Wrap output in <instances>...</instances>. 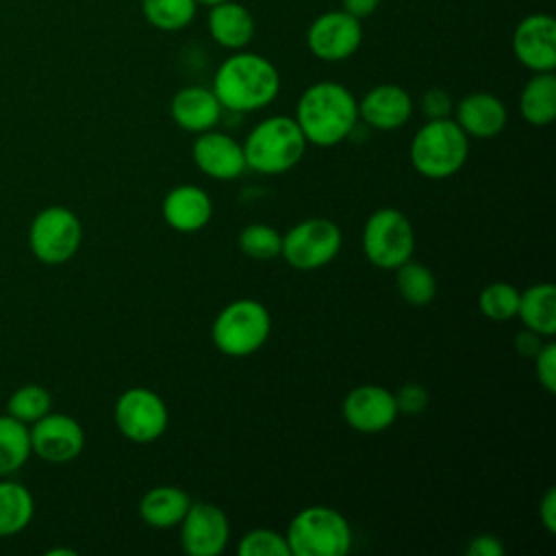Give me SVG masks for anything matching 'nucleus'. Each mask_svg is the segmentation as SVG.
<instances>
[{"label":"nucleus","instance_id":"29","mask_svg":"<svg viewBox=\"0 0 556 556\" xmlns=\"http://www.w3.org/2000/svg\"><path fill=\"white\" fill-rule=\"evenodd\" d=\"M237 245L254 261H271L280 256L282 235L269 224H250L239 232Z\"/></svg>","mask_w":556,"mask_h":556},{"label":"nucleus","instance_id":"3","mask_svg":"<svg viewBox=\"0 0 556 556\" xmlns=\"http://www.w3.org/2000/svg\"><path fill=\"white\" fill-rule=\"evenodd\" d=\"M306 150L298 122L289 115H271L258 122L243 141L245 167L258 174H282L295 167Z\"/></svg>","mask_w":556,"mask_h":556},{"label":"nucleus","instance_id":"41","mask_svg":"<svg viewBox=\"0 0 556 556\" xmlns=\"http://www.w3.org/2000/svg\"><path fill=\"white\" fill-rule=\"evenodd\" d=\"M198 4H204V7H213V4H219V2H226V0H195Z\"/></svg>","mask_w":556,"mask_h":556},{"label":"nucleus","instance_id":"16","mask_svg":"<svg viewBox=\"0 0 556 556\" xmlns=\"http://www.w3.org/2000/svg\"><path fill=\"white\" fill-rule=\"evenodd\" d=\"M191 156L198 169L215 180H235L245 169L243 146L230 135L213 128L198 132Z\"/></svg>","mask_w":556,"mask_h":556},{"label":"nucleus","instance_id":"6","mask_svg":"<svg viewBox=\"0 0 556 556\" xmlns=\"http://www.w3.org/2000/svg\"><path fill=\"white\" fill-rule=\"evenodd\" d=\"M291 556H343L352 547L348 519L328 506L302 508L287 528Z\"/></svg>","mask_w":556,"mask_h":556},{"label":"nucleus","instance_id":"24","mask_svg":"<svg viewBox=\"0 0 556 556\" xmlns=\"http://www.w3.org/2000/svg\"><path fill=\"white\" fill-rule=\"evenodd\" d=\"M521 117L530 126H549L556 119V76L554 72H534L519 96Z\"/></svg>","mask_w":556,"mask_h":556},{"label":"nucleus","instance_id":"40","mask_svg":"<svg viewBox=\"0 0 556 556\" xmlns=\"http://www.w3.org/2000/svg\"><path fill=\"white\" fill-rule=\"evenodd\" d=\"M59 554H65V556H74L76 552L74 549H50L48 556H59Z\"/></svg>","mask_w":556,"mask_h":556},{"label":"nucleus","instance_id":"37","mask_svg":"<svg viewBox=\"0 0 556 556\" xmlns=\"http://www.w3.org/2000/svg\"><path fill=\"white\" fill-rule=\"evenodd\" d=\"M539 519L549 534L556 532V489L549 486L539 504Z\"/></svg>","mask_w":556,"mask_h":556},{"label":"nucleus","instance_id":"13","mask_svg":"<svg viewBox=\"0 0 556 556\" xmlns=\"http://www.w3.org/2000/svg\"><path fill=\"white\" fill-rule=\"evenodd\" d=\"M515 59L534 72H554L556 67V20L547 13H530L521 17L513 30Z\"/></svg>","mask_w":556,"mask_h":556},{"label":"nucleus","instance_id":"9","mask_svg":"<svg viewBox=\"0 0 556 556\" xmlns=\"http://www.w3.org/2000/svg\"><path fill=\"white\" fill-rule=\"evenodd\" d=\"M80 239L83 226L65 206H48L39 211L28 230L30 250L46 265L70 261L78 252Z\"/></svg>","mask_w":556,"mask_h":556},{"label":"nucleus","instance_id":"32","mask_svg":"<svg viewBox=\"0 0 556 556\" xmlns=\"http://www.w3.org/2000/svg\"><path fill=\"white\" fill-rule=\"evenodd\" d=\"M239 556H291L287 536L269 530V528H256L250 530L237 545Z\"/></svg>","mask_w":556,"mask_h":556},{"label":"nucleus","instance_id":"38","mask_svg":"<svg viewBox=\"0 0 556 556\" xmlns=\"http://www.w3.org/2000/svg\"><path fill=\"white\" fill-rule=\"evenodd\" d=\"M541 345H543V337L532 332V330H528V328L517 332V337H515V348L523 356H534Z\"/></svg>","mask_w":556,"mask_h":556},{"label":"nucleus","instance_id":"26","mask_svg":"<svg viewBox=\"0 0 556 556\" xmlns=\"http://www.w3.org/2000/svg\"><path fill=\"white\" fill-rule=\"evenodd\" d=\"M30 454L28 426L11 415H0V478L15 473Z\"/></svg>","mask_w":556,"mask_h":556},{"label":"nucleus","instance_id":"31","mask_svg":"<svg viewBox=\"0 0 556 556\" xmlns=\"http://www.w3.org/2000/svg\"><path fill=\"white\" fill-rule=\"evenodd\" d=\"M519 289L508 282H491L478 295V308L486 319L508 321L517 317Z\"/></svg>","mask_w":556,"mask_h":556},{"label":"nucleus","instance_id":"7","mask_svg":"<svg viewBox=\"0 0 556 556\" xmlns=\"http://www.w3.org/2000/svg\"><path fill=\"white\" fill-rule=\"evenodd\" d=\"M363 252L380 269H395L415 252V230L404 213L384 206L374 211L363 228Z\"/></svg>","mask_w":556,"mask_h":556},{"label":"nucleus","instance_id":"30","mask_svg":"<svg viewBox=\"0 0 556 556\" xmlns=\"http://www.w3.org/2000/svg\"><path fill=\"white\" fill-rule=\"evenodd\" d=\"M52 408V395L48 389L39 384H24L20 387L7 402V410L22 424H35Z\"/></svg>","mask_w":556,"mask_h":556},{"label":"nucleus","instance_id":"19","mask_svg":"<svg viewBox=\"0 0 556 556\" xmlns=\"http://www.w3.org/2000/svg\"><path fill=\"white\" fill-rule=\"evenodd\" d=\"M161 211L169 228L178 232H198L208 224L213 215V202L202 187L178 185L167 191Z\"/></svg>","mask_w":556,"mask_h":556},{"label":"nucleus","instance_id":"21","mask_svg":"<svg viewBox=\"0 0 556 556\" xmlns=\"http://www.w3.org/2000/svg\"><path fill=\"white\" fill-rule=\"evenodd\" d=\"M222 111L224 109L213 89L202 85L178 89L169 102L172 119L187 132H204L215 128Z\"/></svg>","mask_w":556,"mask_h":556},{"label":"nucleus","instance_id":"2","mask_svg":"<svg viewBox=\"0 0 556 556\" xmlns=\"http://www.w3.org/2000/svg\"><path fill=\"white\" fill-rule=\"evenodd\" d=\"M293 119L298 122L306 143L332 148L348 139L358 122L356 98L341 83H313L302 91Z\"/></svg>","mask_w":556,"mask_h":556},{"label":"nucleus","instance_id":"10","mask_svg":"<svg viewBox=\"0 0 556 556\" xmlns=\"http://www.w3.org/2000/svg\"><path fill=\"white\" fill-rule=\"evenodd\" d=\"M113 419L122 437L132 443H152L167 428V406L163 397L146 387L124 391L113 408Z\"/></svg>","mask_w":556,"mask_h":556},{"label":"nucleus","instance_id":"4","mask_svg":"<svg viewBox=\"0 0 556 556\" xmlns=\"http://www.w3.org/2000/svg\"><path fill=\"white\" fill-rule=\"evenodd\" d=\"M408 156L421 176L443 180L465 165L469 156V137L452 117L428 119L415 132Z\"/></svg>","mask_w":556,"mask_h":556},{"label":"nucleus","instance_id":"11","mask_svg":"<svg viewBox=\"0 0 556 556\" xmlns=\"http://www.w3.org/2000/svg\"><path fill=\"white\" fill-rule=\"evenodd\" d=\"M363 43L361 20L332 9L317 15L306 28V48L311 54L326 63H339L350 59Z\"/></svg>","mask_w":556,"mask_h":556},{"label":"nucleus","instance_id":"28","mask_svg":"<svg viewBox=\"0 0 556 556\" xmlns=\"http://www.w3.org/2000/svg\"><path fill=\"white\" fill-rule=\"evenodd\" d=\"M395 287H397L402 300H406L413 306H426L437 295L434 274L426 265H421L413 258H408L406 263L395 267Z\"/></svg>","mask_w":556,"mask_h":556},{"label":"nucleus","instance_id":"25","mask_svg":"<svg viewBox=\"0 0 556 556\" xmlns=\"http://www.w3.org/2000/svg\"><path fill=\"white\" fill-rule=\"evenodd\" d=\"M35 513L33 495L20 482H0V536H11L24 530Z\"/></svg>","mask_w":556,"mask_h":556},{"label":"nucleus","instance_id":"20","mask_svg":"<svg viewBox=\"0 0 556 556\" xmlns=\"http://www.w3.org/2000/svg\"><path fill=\"white\" fill-rule=\"evenodd\" d=\"M206 28L211 39L230 52L245 50L250 41L254 39V17L250 9L237 0H226L219 4L208 7V17H206Z\"/></svg>","mask_w":556,"mask_h":556},{"label":"nucleus","instance_id":"35","mask_svg":"<svg viewBox=\"0 0 556 556\" xmlns=\"http://www.w3.org/2000/svg\"><path fill=\"white\" fill-rule=\"evenodd\" d=\"M421 111L428 119H441L450 117L454 111L452 96L443 87H430L421 96Z\"/></svg>","mask_w":556,"mask_h":556},{"label":"nucleus","instance_id":"15","mask_svg":"<svg viewBox=\"0 0 556 556\" xmlns=\"http://www.w3.org/2000/svg\"><path fill=\"white\" fill-rule=\"evenodd\" d=\"M341 415L350 428L374 434L387 430L400 413L389 389L378 384H361L343 397Z\"/></svg>","mask_w":556,"mask_h":556},{"label":"nucleus","instance_id":"36","mask_svg":"<svg viewBox=\"0 0 556 556\" xmlns=\"http://www.w3.org/2000/svg\"><path fill=\"white\" fill-rule=\"evenodd\" d=\"M469 556H502L504 545L495 534H478L467 545Z\"/></svg>","mask_w":556,"mask_h":556},{"label":"nucleus","instance_id":"12","mask_svg":"<svg viewBox=\"0 0 556 556\" xmlns=\"http://www.w3.org/2000/svg\"><path fill=\"white\" fill-rule=\"evenodd\" d=\"M180 526V545L189 556H219L230 539L226 513L211 502H191Z\"/></svg>","mask_w":556,"mask_h":556},{"label":"nucleus","instance_id":"17","mask_svg":"<svg viewBox=\"0 0 556 556\" xmlns=\"http://www.w3.org/2000/svg\"><path fill=\"white\" fill-rule=\"evenodd\" d=\"M358 119L376 130H395L404 126L413 115L410 93L393 83L371 87L361 100H356Z\"/></svg>","mask_w":556,"mask_h":556},{"label":"nucleus","instance_id":"39","mask_svg":"<svg viewBox=\"0 0 556 556\" xmlns=\"http://www.w3.org/2000/svg\"><path fill=\"white\" fill-rule=\"evenodd\" d=\"M380 2H382V0H341V9H343L345 13L358 17V20H363V17L374 15V13L378 11Z\"/></svg>","mask_w":556,"mask_h":556},{"label":"nucleus","instance_id":"34","mask_svg":"<svg viewBox=\"0 0 556 556\" xmlns=\"http://www.w3.org/2000/svg\"><path fill=\"white\" fill-rule=\"evenodd\" d=\"M395 397V406L397 413L402 415H419L426 406H428V391L426 387L417 384V382H406L397 389V393H393Z\"/></svg>","mask_w":556,"mask_h":556},{"label":"nucleus","instance_id":"14","mask_svg":"<svg viewBox=\"0 0 556 556\" xmlns=\"http://www.w3.org/2000/svg\"><path fill=\"white\" fill-rule=\"evenodd\" d=\"M28 428L30 450L48 463H70L85 447L80 424L65 413H48Z\"/></svg>","mask_w":556,"mask_h":556},{"label":"nucleus","instance_id":"33","mask_svg":"<svg viewBox=\"0 0 556 556\" xmlns=\"http://www.w3.org/2000/svg\"><path fill=\"white\" fill-rule=\"evenodd\" d=\"M534 371L547 393H556V343L547 341L534 354Z\"/></svg>","mask_w":556,"mask_h":556},{"label":"nucleus","instance_id":"5","mask_svg":"<svg viewBox=\"0 0 556 556\" xmlns=\"http://www.w3.org/2000/svg\"><path fill=\"white\" fill-rule=\"evenodd\" d=\"M271 330L269 311L252 298L226 304L211 328L213 345L232 358H243L258 352Z\"/></svg>","mask_w":556,"mask_h":556},{"label":"nucleus","instance_id":"18","mask_svg":"<svg viewBox=\"0 0 556 556\" xmlns=\"http://www.w3.org/2000/svg\"><path fill=\"white\" fill-rule=\"evenodd\" d=\"M454 122L463 128L467 137L491 139L500 135L508 122V111L504 102L486 91L467 93L454 106Z\"/></svg>","mask_w":556,"mask_h":556},{"label":"nucleus","instance_id":"8","mask_svg":"<svg viewBox=\"0 0 556 556\" xmlns=\"http://www.w3.org/2000/svg\"><path fill=\"white\" fill-rule=\"evenodd\" d=\"M341 250V228L326 217H308L282 235L280 256L300 271L328 265Z\"/></svg>","mask_w":556,"mask_h":556},{"label":"nucleus","instance_id":"27","mask_svg":"<svg viewBox=\"0 0 556 556\" xmlns=\"http://www.w3.org/2000/svg\"><path fill=\"white\" fill-rule=\"evenodd\" d=\"M195 0H141V13L146 22L163 33L185 30L198 13Z\"/></svg>","mask_w":556,"mask_h":556},{"label":"nucleus","instance_id":"22","mask_svg":"<svg viewBox=\"0 0 556 556\" xmlns=\"http://www.w3.org/2000/svg\"><path fill=\"white\" fill-rule=\"evenodd\" d=\"M191 506V497L180 486L161 484L150 489L139 502V515L150 528H174L182 521Z\"/></svg>","mask_w":556,"mask_h":556},{"label":"nucleus","instance_id":"1","mask_svg":"<svg viewBox=\"0 0 556 556\" xmlns=\"http://www.w3.org/2000/svg\"><path fill=\"white\" fill-rule=\"evenodd\" d=\"M211 89L222 109L252 113L276 100L280 91V74L263 54L237 50L219 63Z\"/></svg>","mask_w":556,"mask_h":556},{"label":"nucleus","instance_id":"23","mask_svg":"<svg viewBox=\"0 0 556 556\" xmlns=\"http://www.w3.org/2000/svg\"><path fill=\"white\" fill-rule=\"evenodd\" d=\"M517 317L521 324L545 337L552 339L556 334V289L552 282H539L519 291V306Z\"/></svg>","mask_w":556,"mask_h":556}]
</instances>
